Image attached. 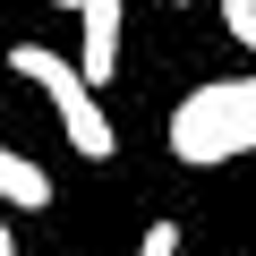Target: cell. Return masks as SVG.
Listing matches in <instances>:
<instances>
[{
	"label": "cell",
	"instance_id": "7",
	"mask_svg": "<svg viewBox=\"0 0 256 256\" xmlns=\"http://www.w3.org/2000/svg\"><path fill=\"white\" fill-rule=\"evenodd\" d=\"M171 9H188V0H171Z\"/></svg>",
	"mask_w": 256,
	"mask_h": 256
},
{
	"label": "cell",
	"instance_id": "4",
	"mask_svg": "<svg viewBox=\"0 0 256 256\" xmlns=\"http://www.w3.org/2000/svg\"><path fill=\"white\" fill-rule=\"evenodd\" d=\"M222 26H230V34L256 52V0H222Z\"/></svg>",
	"mask_w": 256,
	"mask_h": 256
},
{
	"label": "cell",
	"instance_id": "6",
	"mask_svg": "<svg viewBox=\"0 0 256 256\" xmlns=\"http://www.w3.org/2000/svg\"><path fill=\"white\" fill-rule=\"evenodd\" d=\"M0 256H18V230H9V214H0Z\"/></svg>",
	"mask_w": 256,
	"mask_h": 256
},
{
	"label": "cell",
	"instance_id": "1",
	"mask_svg": "<svg viewBox=\"0 0 256 256\" xmlns=\"http://www.w3.org/2000/svg\"><path fill=\"white\" fill-rule=\"evenodd\" d=\"M9 68H18L34 94H52V111H60V137H68L86 162H102V154L120 146V137H111V111H102V94L77 77V60H60L52 43H18V52H9Z\"/></svg>",
	"mask_w": 256,
	"mask_h": 256
},
{
	"label": "cell",
	"instance_id": "8",
	"mask_svg": "<svg viewBox=\"0 0 256 256\" xmlns=\"http://www.w3.org/2000/svg\"><path fill=\"white\" fill-rule=\"evenodd\" d=\"M60 9H77V0H60Z\"/></svg>",
	"mask_w": 256,
	"mask_h": 256
},
{
	"label": "cell",
	"instance_id": "5",
	"mask_svg": "<svg viewBox=\"0 0 256 256\" xmlns=\"http://www.w3.org/2000/svg\"><path fill=\"white\" fill-rule=\"evenodd\" d=\"M137 256H180V222H146V239H137Z\"/></svg>",
	"mask_w": 256,
	"mask_h": 256
},
{
	"label": "cell",
	"instance_id": "2",
	"mask_svg": "<svg viewBox=\"0 0 256 256\" xmlns=\"http://www.w3.org/2000/svg\"><path fill=\"white\" fill-rule=\"evenodd\" d=\"M77 26H86V52H77V77L102 94L120 77V43H128V0H77Z\"/></svg>",
	"mask_w": 256,
	"mask_h": 256
},
{
	"label": "cell",
	"instance_id": "3",
	"mask_svg": "<svg viewBox=\"0 0 256 256\" xmlns=\"http://www.w3.org/2000/svg\"><path fill=\"white\" fill-rule=\"evenodd\" d=\"M0 205H18V214H43V205H52V180H43L26 154H9V146H0Z\"/></svg>",
	"mask_w": 256,
	"mask_h": 256
}]
</instances>
